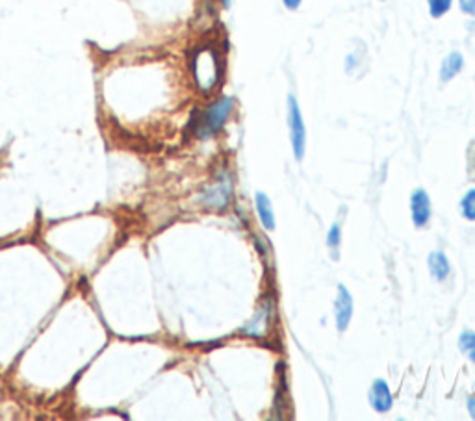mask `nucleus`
<instances>
[{
    "instance_id": "f03ea898",
    "label": "nucleus",
    "mask_w": 475,
    "mask_h": 421,
    "mask_svg": "<svg viewBox=\"0 0 475 421\" xmlns=\"http://www.w3.org/2000/svg\"><path fill=\"white\" fill-rule=\"evenodd\" d=\"M232 108H234V98L232 97H223L219 101H215L203 114V119H201V125H199V136L206 137L221 130V126L226 123Z\"/></svg>"
},
{
    "instance_id": "9b49d317",
    "label": "nucleus",
    "mask_w": 475,
    "mask_h": 421,
    "mask_svg": "<svg viewBox=\"0 0 475 421\" xmlns=\"http://www.w3.org/2000/svg\"><path fill=\"white\" fill-rule=\"evenodd\" d=\"M427 6H429L431 17L440 19L451 10L453 0H427Z\"/></svg>"
},
{
    "instance_id": "20e7f679",
    "label": "nucleus",
    "mask_w": 475,
    "mask_h": 421,
    "mask_svg": "<svg viewBox=\"0 0 475 421\" xmlns=\"http://www.w3.org/2000/svg\"><path fill=\"white\" fill-rule=\"evenodd\" d=\"M334 316H336V325L340 330L347 329V325L353 316V299H351L349 291L345 286L338 288V297L334 302Z\"/></svg>"
},
{
    "instance_id": "a211bd4d",
    "label": "nucleus",
    "mask_w": 475,
    "mask_h": 421,
    "mask_svg": "<svg viewBox=\"0 0 475 421\" xmlns=\"http://www.w3.org/2000/svg\"><path fill=\"white\" fill-rule=\"evenodd\" d=\"M221 4H223V8H231L232 0H221Z\"/></svg>"
},
{
    "instance_id": "39448f33",
    "label": "nucleus",
    "mask_w": 475,
    "mask_h": 421,
    "mask_svg": "<svg viewBox=\"0 0 475 421\" xmlns=\"http://www.w3.org/2000/svg\"><path fill=\"white\" fill-rule=\"evenodd\" d=\"M410 203H412L410 208H412L414 223H416L418 227H424L431 217L429 197H427V194H425L424 189H418V191L412 195V200H410Z\"/></svg>"
},
{
    "instance_id": "1a4fd4ad",
    "label": "nucleus",
    "mask_w": 475,
    "mask_h": 421,
    "mask_svg": "<svg viewBox=\"0 0 475 421\" xmlns=\"http://www.w3.org/2000/svg\"><path fill=\"white\" fill-rule=\"evenodd\" d=\"M429 269L435 279L444 280L449 275V262L442 252H433L429 257Z\"/></svg>"
},
{
    "instance_id": "2eb2a0df",
    "label": "nucleus",
    "mask_w": 475,
    "mask_h": 421,
    "mask_svg": "<svg viewBox=\"0 0 475 421\" xmlns=\"http://www.w3.org/2000/svg\"><path fill=\"white\" fill-rule=\"evenodd\" d=\"M340 243V228L334 225L333 228H331V234H328V245L331 247H338Z\"/></svg>"
},
{
    "instance_id": "0eeeda50",
    "label": "nucleus",
    "mask_w": 475,
    "mask_h": 421,
    "mask_svg": "<svg viewBox=\"0 0 475 421\" xmlns=\"http://www.w3.org/2000/svg\"><path fill=\"white\" fill-rule=\"evenodd\" d=\"M464 65V58L460 52H451L444 58V62L440 65V80L442 82H449L460 73V69Z\"/></svg>"
},
{
    "instance_id": "dca6fc26",
    "label": "nucleus",
    "mask_w": 475,
    "mask_h": 421,
    "mask_svg": "<svg viewBox=\"0 0 475 421\" xmlns=\"http://www.w3.org/2000/svg\"><path fill=\"white\" fill-rule=\"evenodd\" d=\"M301 2H303V0H283V4L288 8V10H297V8L301 6Z\"/></svg>"
},
{
    "instance_id": "423d86ee",
    "label": "nucleus",
    "mask_w": 475,
    "mask_h": 421,
    "mask_svg": "<svg viewBox=\"0 0 475 421\" xmlns=\"http://www.w3.org/2000/svg\"><path fill=\"white\" fill-rule=\"evenodd\" d=\"M369 401L377 412H388L392 409V393L385 381H375L374 388L369 392Z\"/></svg>"
},
{
    "instance_id": "4468645a",
    "label": "nucleus",
    "mask_w": 475,
    "mask_h": 421,
    "mask_svg": "<svg viewBox=\"0 0 475 421\" xmlns=\"http://www.w3.org/2000/svg\"><path fill=\"white\" fill-rule=\"evenodd\" d=\"M458 8L469 17H475V0H458Z\"/></svg>"
},
{
    "instance_id": "7ed1b4c3",
    "label": "nucleus",
    "mask_w": 475,
    "mask_h": 421,
    "mask_svg": "<svg viewBox=\"0 0 475 421\" xmlns=\"http://www.w3.org/2000/svg\"><path fill=\"white\" fill-rule=\"evenodd\" d=\"M288 126H290V139H292V147L297 160H303L305 156V143H306V128L301 108L294 95L288 97Z\"/></svg>"
},
{
    "instance_id": "6e6552de",
    "label": "nucleus",
    "mask_w": 475,
    "mask_h": 421,
    "mask_svg": "<svg viewBox=\"0 0 475 421\" xmlns=\"http://www.w3.org/2000/svg\"><path fill=\"white\" fill-rule=\"evenodd\" d=\"M256 210H258L262 225L267 230H273L275 228V216H273L272 203H269V197L266 194H256Z\"/></svg>"
},
{
    "instance_id": "f3484780",
    "label": "nucleus",
    "mask_w": 475,
    "mask_h": 421,
    "mask_svg": "<svg viewBox=\"0 0 475 421\" xmlns=\"http://www.w3.org/2000/svg\"><path fill=\"white\" fill-rule=\"evenodd\" d=\"M468 409H469V412H472V415H474V418H475V393H474V397H469Z\"/></svg>"
},
{
    "instance_id": "f257e3e1",
    "label": "nucleus",
    "mask_w": 475,
    "mask_h": 421,
    "mask_svg": "<svg viewBox=\"0 0 475 421\" xmlns=\"http://www.w3.org/2000/svg\"><path fill=\"white\" fill-rule=\"evenodd\" d=\"M193 78L197 82V87L201 92H212L215 84L219 82V60L217 52L214 49H201L193 56Z\"/></svg>"
},
{
    "instance_id": "9d476101",
    "label": "nucleus",
    "mask_w": 475,
    "mask_h": 421,
    "mask_svg": "<svg viewBox=\"0 0 475 421\" xmlns=\"http://www.w3.org/2000/svg\"><path fill=\"white\" fill-rule=\"evenodd\" d=\"M267 319H269V308L264 307L260 310V312L256 313V318L251 321L247 327L244 329L245 334H251V336H264V332H266V327H267Z\"/></svg>"
},
{
    "instance_id": "ddd939ff",
    "label": "nucleus",
    "mask_w": 475,
    "mask_h": 421,
    "mask_svg": "<svg viewBox=\"0 0 475 421\" xmlns=\"http://www.w3.org/2000/svg\"><path fill=\"white\" fill-rule=\"evenodd\" d=\"M462 214L466 219L475 221V189H469L462 199Z\"/></svg>"
},
{
    "instance_id": "f8f14e48",
    "label": "nucleus",
    "mask_w": 475,
    "mask_h": 421,
    "mask_svg": "<svg viewBox=\"0 0 475 421\" xmlns=\"http://www.w3.org/2000/svg\"><path fill=\"white\" fill-rule=\"evenodd\" d=\"M458 345H460V351L468 354L475 362V332H462Z\"/></svg>"
}]
</instances>
